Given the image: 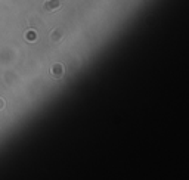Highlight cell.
Wrapping results in <instances>:
<instances>
[{"instance_id": "obj_1", "label": "cell", "mask_w": 189, "mask_h": 180, "mask_svg": "<svg viewBox=\"0 0 189 180\" xmlns=\"http://www.w3.org/2000/svg\"><path fill=\"white\" fill-rule=\"evenodd\" d=\"M43 8H44L46 12H53V10H58L61 8V3H59V0H47L43 5Z\"/></svg>"}, {"instance_id": "obj_2", "label": "cell", "mask_w": 189, "mask_h": 180, "mask_svg": "<svg viewBox=\"0 0 189 180\" xmlns=\"http://www.w3.org/2000/svg\"><path fill=\"white\" fill-rule=\"evenodd\" d=\"M52 72H53V75H55V77H61V75L64 74V68H62V65H59V64L53 65V69H52Z\"/></svg>"}, {"instance_id": "obj_5", "label": "cell", "mask_w": 189, "mask_h": 180, "mask_svg": "<svg viewBox=\"0 0 189 180\" xmlns=\"http://www.w3.org/2000/svg\"><path fill=\"white\" fill-rule=\"evenodd\" d=\"M3 105H5V103H3V101H2V99H0V109H2V108H3Z\"/></svg>"}, {"instance_id": "obj_3", "label": "cell", "mask_w": 189, "mask_h": 180, "mask_svg": "<svg viewBox=\"0 0 189 180\" xmlns=\"http://www.w3.org/2000/svg\"><path fill=\"white\" fill-rule=\"evenodd\" d=\"M61 39H62V31L61 30H53V33H52V42L56 43Z\"/></svg>"}, {"instance_id": "obj_4", "label": "cell", "mask_w": 189, "mask_h": 180, "mask_svg": "<svg viewBox=\"0 0 189 180\" xmlns=\"http://www.w3.org/2000/svg\"><path fill=\"white\" fill-rule=\"evenodd\" d=\"M36 37H37V34H33V31H30V34H27V39H28V40H33Z\"/></svg>"}]
</instances>
